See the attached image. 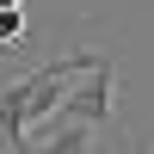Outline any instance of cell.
Instances as JSON below:
<instances>
[{"label":"cell","mask_w":154,"mask_h":154,"mask_svg":"<svg viewBox=\"0 0 154 154\" xmlns=\"http://www.w3.org/2000/svg\"><path fill=\"white\" fill-rule=\"evenodd\" d=\"M111 93H117V56H105L93 74H80V80L68 86V99H62L56 117H62V123H86V130H105L111 111H117Z\"/></svg>","instance_id":"cell-1"},{"label":"cell","mask_w":154,"mask_h":154,"mask_svg":"<svg viewBox=\"0 0 154 154\" xmlns=\"http://www.w3.org/2000/svg\"><path fill=\"white\" fill-rule=\"evenodd\" d=\"M19 6H25V0H0V12H19Z\"/></svg>","instance_id":"cell-4"},{"label":"cell","mask_w":154,"mask_h":154,"mask_svg":"<svg viewBox=\"0 0 154 154\" xmlns=\"http://www.w3.org/2000/svg\"><path fill=\"white\" fill-rule=\"evenodd\" d=\"M25 37H31L25 6H19V12H0V56H6V49H25Z\"/></svg>","instance_id":"cell-3"},{"label":"cell","mask_w":154,"mask_h":154,"mask_svg":"<svg viewBox=\"0 0 154 154\" xmlns=\"http://www.w3.org/2000/svg\"><path fill=\"white\" fill-rule=\"evenodd\" d=\"M19 154H93V130H86V123L49 117L43 136H25V142H19Z\"/></svg>","instance_id":"cell-2"}]
</instances>
